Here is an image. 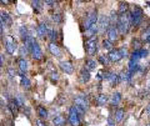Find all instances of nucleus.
<instances>
[{
  "mask_svg": "<svg viewBox=\"0 0 150 126\" xmlns=\"http://www.w3.org/2000/svg\"><path fill=\"white\" fill-rule=\"evenodd\" d=\"M130 26H131V21H130V13L121 14V15H119L118 23H116V27H118L119 34H121V35L128 34L129 30H130Z\"/></svg>",
  "mask_w": 150,
  "mask_h": 126,
  "instance_id": "nucleus-1",
  "label": "nucleus"
},
{
  "mask_svg": "<svg viewBox=\"0 0 150 126\" xmlns=\"http://www.w3.org/2000/svg\"><path fill=\"white\" fill-rule=\"evenodd\" d=\"M144 20V13H143V9L138 6V5H135L134 9H133V11L130 13V21H131V26H134V27H139L140 24L143 23Z\"/></svg>",
  "mask_w": 150,
  "mask_h": 126,
  "instance_id": "nucleus-2",
  "label": "nucleus"
},
{
  "mask_svg": "<svg viewBox=\"0 0 150 126\" xmlns=\"http://www.w3.org/2000/svg\"><path fill=\"white\" fill-rule=\"evenodd\" d=\"M85 51L89 56H94L98 53V38L93 36V38L88 39L85 41Z\"/></svg>",
  "mask_w": 150,
  "mask_h": 126,
  "instance_id": "nucleus-3",
  "label": "nucleus"
},
{
  "mask_svg": "<svg viewBox=\"0 0 150 126\" xmlns=\"http://www.w3.org/2000/svg\"><path fill=\"white\" fill-rule=\"evenodd\" d=\"M96 25H98V32H99V34H105V32L108 31V29H109V26H110L109 16L105 15V14L100 15L99 19H98Z\"/></svg>",
  "mask_w": 150,
  "mask_h": 126,
  "instance_id": "nucleus-4",
  "label": "nucleus"
},
{
  "mask_svg": "<svg viewBox=\"0 0 150 126\" xmlns=\"http://www.w3.org/2000/svg\"><path fill=\"white\" fill-rule=\"evenodd\" d=\"M68 121L71 126H79L80 125V115L78 114L75 106H70L69 109V115H68Z\"/></svg>",
  "mask_w": 150,
  "mask_h": 126,
  "instance_id": "nucleus-5",
  "label": "nucleus"
},
{
  "mask_svg": "<svg viewBox=\"0 0 150 126\" xmlns=\"http://www.w3.org/2000/svg\"><path fill=\"white\" fill-rule=\"evenodd\" d=\"M96 23H98V10L96 9H93V10L86 15V19L84 21V29L88 30L89 27L95 25Z\"/></svg>",
  "mask_w": 150,
  "mask_h": 126,
  "instance_id": "nucleus-6",
  "label": "nucleus"
},
{
  "mask_svg": "<svg viewBox=\"0 0 150 126\" xmlns=\"http://www.w3.org/2000/svg\"><path fill=\"white\" fill-rule=\"evenodd\" d=\"M74 106L76 107V109H80L83 110L84 113L89 109V101L86 100V97L84 96V95H78V96H75V99H74Z\"/></svg>",
  "mask_w": 150,
  "mask_h": 126,
  "instance_id": "nucleus-7",
  "label": "nucleus"
},
{
  "mask_svg": "<svg viewBox=\"0 0 150 126\" xmlns=\"http://www.w3.org/2000/svg\"><path fill=\"white\" fill-rule=\"evenodd\" d=\"M4 46H5V50L8 54H14L18 49V45H16V40L13 38L11 35H8V38L4 41Z\"/></svg>",
  "mask_w": 150,
  "mask_h": 126,
  "instance_id": "nucleus-8",
  "label": "nucleus"
},
{
  "mask_svg": "<svg viewBox=\"0 0 150 126\" xmlns=\"http://www.w3.org/2000/svg\"><path fill=\"white\" fill-rule=\"evenodd\" d=\"M149 54V50L146 49H139V50H135L131 53V56H130V61H134V63H139L140 59H144L146 58Z\"/></svg>",
  "mask_w": 150,
  "mask_h": 126,
  "instance_id": "nucleus-9",
  "label": "nucleus"
},
{
  "mask_svg": "<svg viewBox=\"0 0 150 126\" xmlns=\"http://www.w3.org/2000/svg\"><path fill=\"white\" fill-rule=\"evenodd\" d=\"M36 32H38V36H39L40 39H45L46 36H48V32H49V25L44 21L39 23V25L36 26Z\"/></svg>",
  "mask_w": 150,
  "mask_h": 126,
  "instance_id": "nucleus-10",
  "label": "nucleus"
},
{
  "mask_svg": "<svg viewBox=\"0 0 150 126\" xmlns=\"http://www.w3.org/2000/svg\"><path fill=\"white\" fill-rule=\"evenodd\" d=\"M106 35H108V40L111 41V43H114L119 39V31H118V27L116 25H110L109 29L106 31Z\"/></svg>",
  "mask_w": 150,
  "mask_h": 126,
  "instance_id": "nucleus-11",
  "label": "nucleus"
},
{
  "mask_svg": "<svg viewBox=\"0 0 150 126\" xmlns=\"http://www.w3.org/2000/svg\"><path fill=\"white\" fill-rule=\"evenodd\" d=\"M30 55H31L33 59L36 60V61H39V60L43 59V51H41L40 46H39V44H38L36 41L34 43V45H33V48L30 50Z\"/></svg>",
  "mask_w": 150,
  "mask_h": 126,
  "instance_id": "nucleus-12",
  "label": "nucleus"
},
{
  "mask_svg": "<svg viewBox=\"0 0 150 126\" xmlns=\"http://www.w3.org/2000/svg\"><path fill=\"white\" fill-rule=\"evenodd\" d=\"M16 64H18V68H19V71H20L21 76H24L25 74L28 73V69H29V64H28L26 59H24V58H19V59H18V61H16Z\"/></svg>",
  "mask_w": 150,
  "mask_h": 126,
  "instance_id": "nucleus-13",
  "label": "nucleus"
},
{
  "mask_svg": "<svg viewBox=\"0 0 150 126\" xmlns=\"http://www.w3.org/2000/svg\"><path fill=\"white\" fill-rule=\"evenodd\" d=\"M0 20H1L3 26H8L9 27V26H11V24H13L10 14H9L8 11H5V10L0 11Z\"/></svg>",
  "mask_w": 150,
  "mask_h": 126,
  "instance_id": "nucleus-14",
  "label": "nucleus"
},
{
  "mask_svg": "<svg viewBox=\"0 0 150 126\" xmlns=\"http://www.w3.org/2000/svg\"><path fill=\"white\" fill-rule=\"evenodd\" d=\"M108 58H109L110 61L112 63H118L120 61L121 59V54H120V50L119 49H112L111 51H109V54H108Z\"/></svg>",
  "mask_w": 150,
  "mask_h": 126,
  "instance_id": "nucleus-15",
  "label": "nucleus"
},
{
  "mask_svg": "<svg viewBox=\"0 0 150 126\" xmlns=\"http://www.w3.org/2000/svg\"><path fill=\"white\" fill-rule=\"evenodd\" d=\"M59 65H60V69H62L65 74H73L74 73V65L70 61H64L63 60V61L59 63Z\"/></svg>",
  "mask_w": 150,
  "mask_h": 126,
  "instance_id": "nucleus-16",
  "label": "nucleus"
},
{
  "mask_svg": "<svg viewBox=\"0 0 150 126\" xmlns=\"http://www.w3.org/2000/svg\"><path fill=\"white\" fill-rule=\"evenodd\" d=\"M48 48H49V51L51 53V55H54V56H56V58L62 56V50H60V48L55 43H49Z\"/></svg>",
  "mask_w": 150,
  "mask_h": 126,
  "instance_id": "nucleus-17",
  "label": "nucleus"
},
{
  "mask_svg": "<svg viewBox=\"0 0 150 126\" xmlns=\"http://www.w3.org/2000/svg\"><path fill=\"white\" fill-rule=\"evenodd\" d=\"M80 81L81 82H88L89 80H90V71H89L88 69L85 68H81L80 69Z\"/></svg>",
  "mask_w": 150,
  "mask_h": 126,
  "instance_id": "nucleus-18",
  "label": "nucleus"
},
{
  "mask_svg": "<svg viewBox=\"0 0 150 126\" xmlns=\"http://www.w3.org/2000/svg\"><path fill=\"white\" fill-rule=\"evenodd\" d=\"M36 113H38V115H39L40 119H45V120H46V119L49 118L48 110H46L44 106H41V105H38V106H36Z\"/></svg>",
  "mask_w": 150,
  "mask_h": 126,
  "instance_id": "nucleus-19",
  "label": "nucleus"
},
{
  "mask_svg": "<svg viewBox=\"0 0 150 126\" xmlns=\"http://www.w3.org/2000/svg\"><path fill=\"white\" fill-rule=\"evenodd\" d=\"M8 107H9V110H10V113L15 116L18 113H19V105L16 104V101L14 100V99H11V100H9V105H8Z\"/></svg>",
  "mask_w": 150,
  "mask_h": 126,
  "instance_id": "nucleus-20",
  "label": "nucleus"
},
{
  "mask_svg": "<svg viewBox=\"0 0 150 126\" xmlns=\"http://www.w3.org/2000/svg\"><path fill=\"white\" fill-rule=\"evenodd\" d=\"M53 124L54 126H65L67 125V119L63 115H56L53 119Z\"/></svg>",
  "mask_w": 150,
  "mask_h": 126,
  "instance_id": "nucleus-21",
  "label": "nucleus"
},
{
  "mask_svg": "<svg viewBox=\"0 0 150 126\" xmlns=\"http://www.w3.org/2000/svg\"><path fill=\"white\" fill-rule=\"evenodd\" d=\"M120 101H121V94L120 92H114L110 97V105L116 106V105L120 104Z\"/></svg>",
  "mask_w": 150,
  "mask_h": 126,
  "instance_id": "nucleus-22",
  "label": "nucleus"
},
{
  "mask_svg": "<svg viewBox=\"0 0 150 126\" xmlns=\"http://www.w3.org/2000/svg\"><path fill=\"white\" fill-rule=\"evenodd\" d=\"M109 82H110V85L111 86H116L120 82V80H119V74H116V73H114V71H111V74H110V76H109Z\"/></svg>",
  "mask_w": 150,
  "mask_h": 126,
  "instance_id": "nucleus-23",
  "label": "nucleus"
},
{
  "mask_svg": "<svg viewBox=\"0 0 150 126\" xmlns=\"http://www.w3.org/2000/svg\"><path fill=\"white\" fill-rule=\"evenodd\" d=\"M124 115H125V110L123 107H119V109H116L115 114H114V120L116 122H120V121L124 119Z\"/></svg>",
  "mask_w": 150,
  "mask_h": 126,
  "instance_id": "nucleus-24",
  "label": "nucleus"
},
{
  "mask_svg": "<svg viewBox=\"0 0 150 126\" xmlns=\"http://www.w3.org/2000/svg\"><path fill=\"white\" fill-rule=\"evenodd\" d=\"M108 95L106 94H99L98 95V97H96V105L98 106H104V105H106V102H108Z\"/></svg>",
  "mask_w": 150,
  "mask_h": 126,
  "instance_id": "nucleus-25",
  "label": "nucleus"
},
{
  "mask_svg": "<svg viewBox=\"0 0 150 126\" xmlns=\"http://www.w3.org/2000/svg\"><path fill=\"white\" fill-rule=\"evenodd\" d=\"M96 34H98V25H96V24L93 25V26H90L88 30H85V35H86L88 39L93 38V36H96Z\"/></svg>",
  "mask_w": 150,
  "mask_h": 126,
  "instance_id": "nucleus-26",
  "label": "nucleus"
},
{
  "mask_svg": "<svg viewBox=\"0 0 150 126\" xmlns=\"http://www.w3.org/2000/svg\"><path fill=\"white\" fill-rule=\"evenodd\" d=\"M96 66H98V61H96L95 59L89 58L86 61H85V69H88L89 71H90V70H95Z\"/></svg>",
  "mask_w": 150,
  "mask_h": 126,
  "instance_id": "nucleus-27",
  "label": "nucleus"
},
{
  "mask_svg": "<svg viewBox=\"0 0 150 126\" xmlns=\"http://www.w3.org/2000/svg\"><path fill=\"white\" fill-rule=\"evenodd\" d=\"M20 85L21 87L24 89V90H30V87H31V82L29 80V77L28 76H21V80H20Z\"/></svg>",
  "mask_w": 150,
  "mask_h": 126,
  "instance_id": "nucleus-28",
  "label": "nucleus"
},
{
  "mask_svg": "<svg viewBox=\"0 0 150 126\" xmlns=\"http://www.w3.org/2000/svg\"><path fill=\"white\" fill-rule=\"evenodd\" d=\"M131 76L130 74H129V71L128 70H123L120 74H119V80L120 81H125V82H129L130 80H131Z\"/></svg>",
  "mask_w": 150,
  "mask_h": 126,
  "instance_id": "nucleus-29",
  "label": "nucleus"
},
{
  "mask_svg": "<svg viewBox=\"0 0 150 126\" xmlns=\"http://www.w3.org/2000/svg\"><path fill=\"white\" fill-rule=\"evenodd\" d=\"M19 32H20V38H21L23 41H25V40L30 36V35H29V32H28V27H26L25 25L20 26V29H19Z\"/></svg>",
  "mask_w": 150,
  "mask_h": 126,
  "instance_id": "nucleus-30",
  "label": "nucleus"
},
{
  "mask_svg": "<svg viewBox=\"0 0 150 126\" xmlns=\"http://www.w3.org/2000/svg\"><path fill=\"white\" fill-rule=\"evenodd\" d=\"M142 40L144 41V43H150V25H148L146 27H145V30L143 31Z\"/></svg>",
  "mask_w": 150,
  "mask_h": 126,
  "instance_id": "nucleus-31",
  "label": "nucleus"
},
{
  "mask_svg": "<svg viewBox=\"0 0 150 126\" xmlns=\"http://www.w3.org/2000/svg\"><path fill=\"white\" fill-rule=\"evenodd\" d=\"M98 61H99L104 68H106L108 65L110 64V60L108 58V55H99V56H98Z\"/></svg>",
  "mask_w": 150,
  "mask_h": 126,
  "instance_id": "nucleus-32",
  "label": "nucleus"
},
{
  "mask_svg": "<svg viewBox=\"0 0 150 126\" xmlns=\"http://www.w3.org/2000/svg\"><path fill=\"white\" fill-rule=\"evenodd\" d=\"M128 10H129V4L121 1L119 4V10H118V13L121 15V14H126V13H128Z\"/></svg>",
  "mask_w": 150,
  "mask_h": 126,
  "instance_id": "nucleus-33",
  "label": "nucleus"
},
{
  "mask_svg": "<svg viewBox=\"0 0 150 126\" xmlns=\"http://www.w3.org/2000/svg\"><path fill=\"white\" fill-rule=\"evenodd\" d=\"M48 38H49V40H50V43H54V41L58 39V31H56L55 29H49Z\"/></svg>",
  "mask_w": 150,
  "mask_h": 126,
  "instance_id": "nucleus-34",
  "label": "nucleus"
},
{
  "mask_svg": "<svg viewBox=\"0 0 150 126\" xmlns=\"http://www.w3.org/2000/svg\"><path fill=\"white\" fill-rule=\"evenodd\" d=\"M14 100L16 101V104L19 105V107H21V106L25 105V99H24V96H23L21 94H16L15 97H14Z\"/></svg>",
  "mask_w": 150,
  "mask_h": 126,
  "instance_id": "nucleus-35",
  "label": "nucleus"
},
{
  "mask_svg": "<svg viewBox=\"0 0 150 126\" xmlns=\"http://www.w3.org/2000/svg\"><path fill=\"white\" fill-rule=\"evenodd\" d=\"M51 19H53V21L55 23V24H62L63 23V15L59 13H54L53 15H51Z\"/></svg>",
  "mask_w": 150,
  "mask_h": 126,
  "instance_id": "nucleus-36",
  "label": "nucleus"
},
{
  "mask_svg": "<svg viewBox=\"0 0 150 126\" xmlns=\"http://www.w3.org/2000/svg\"><path fill=\"white\" fill-rule=\"evenodd\" d=\"M131 48L134 49V51L142 49V40H139V39H133V40H131Z\"/></svg>",
  "mask_w": 150,
  "mask_h": 126,
  "instance_id": "nucleus-37",
  "label": "nucleus"
},
{
  "mask_svg": "<svg viewBox=\"0 0 150 126\" xmlns=\"http://www.w3.org/2000/svg\"><path fill=\"white\" fill-rule=\"evenodd\" d=\"M101 45H103V48H104L105 50H109V51H111L112 49H114V48H112V43H111V41H109L108 39H104V40H103Z\"/></svg>",
  "mask_w": 150,
  "mask_h": 126,
  "instance_id": "nucleus-38",
  "label": "nucleus"
},
{
  "mask_svg": "<svg viewBox=\"0 0 150 126\" xmlns=\"http://www.w3.org/2000/svg\"><path fill=\"white\" fill-rule=\"evenodd\" d=\"M41 1H31V6H33V9L36 11V13H40V10H41V8H43V5H41Z\"/></svg>",
  "mask_w": 150,
  "mask_h": 126,
  "instance_id": "nucleus-39",
  "label": "nucleus"
},
{
  "mask_svg": "<svg viewBox=\"0 0 150 126\" xmlns=\"http://www.w3.org/2000/svg\"><path fill=\"white\" fill-rule=\"evenodd\" d=\"M19 53H20V58H24V55L29 54V51H28V49L25 48L24 45H21L20 46V50H19Z\"/></svg>",
  "mask_w": 150,
  "mask_h": 126,
  "instance_id": "nucleus-40",
  "label": "nucleus"
},
{
  "mask_svg": "<svg viewBox=\"0 0 150 126\" xmlns=\"http://www.w3.org/2000/svg\"><path fill=\"white\" fill-rule=\"evenodd\" d=\"M6 73H8V75L10 76V77H14V76H16V71H15V69H14V68H8Z\"/></svg>",
  "mask_w": 150,
  "mask_h": 126,
  "instance_id": "nucleus-41",
  "label": "nucleus"
},
{
  "mask_svg": "<svg viewBox=\"0 0 150 126\" xmlns=\"http://www.w3.org/2000/svg\"><path fill=\"white\" fill-rule=\"evenodd\" d=\"M59 80V74L54 71V73H51V81H58Z\"/></svg>",
  "mask_w": 150,
  "mask_h": 126,
  "instance_id": "nucleus-42",
  "label": "nucleus"
},
{
  "mask_svg": "<svg viewBox=\"0 0 150 126\" xmlns=\"http://www.w3.org/2000/svg\"><path fill=\"white\" fill-rule=\"evenodd\" d=\"M120 54H121V58H125V56H128V51H126L125 48H120Z\"/></svg>",
  "mask_w": 150,
  "mask_h": 126,
  "instance_id": "nucleus-43",
  "label": "nucleus"
},
{
  "mask_svg": "<svg viewBox=\"0 0 150 126\" xmlns=\"http://www.w3.org/2000/svg\"><path fill=\"white\" fill-rule=\"evenodd\" d=\"M35 124H36V126H48V125H46L45 122H43V121L39 120V119H38V120L35 121Z\"/></svg>",
  "mask_w": 150,
  "mask_h": 126,
  "instance_id": "nucleus-44",
  "label": "nucleus"
},
{
  "mask_svg": "<svg viewBox=\"0 0 150 126\" xmlns=\"http://www.w3.org/2000/svg\"><path fill=\"white\" fill-rule=\"evenodd\" d=\"M43 4H44V5H49V6H54V5H55V4H56V3H55V1H48V0H46V1H44Z\"/></svg>",
  "mask_w": 150,
  "mask_h": 126,
  "instance_id": "nucleus-45",
  "label": "nucleus"
},
{
  "mask_svg": "<svg viewBox=\"0 0 150 126\" xmlns=\"http://www.w3.org/2000/svg\"><path fill=\"white\" fill-rule=\"evenodd\" d=\"M145 113H146V115H148L149 118H150V104L146 106V109H145Z\"/></svg>",
  "mask_w": 150,
  "mask_h": 126,
  "instance_id": "nucleus-46",
  "label": "nucleus"
},
{
  "mask_svg": "<svg viewBox=\"0 0 150 126\" xmlns=\"http://www.w3.org/2000/svg\"><path fill=\"white\" fill-rule=\"evenodd\" d=\"M3 24H1V20H0V38H1V35H3Z\"/></svg>",
  "mask_w": 150,
  "mask_h": 126,
  "instance_id": "nucleus-47",
  "label": "nucleus"
},
{
  "mask_svg": "<svg viewBox=\"0 0 150 126\" xmlns=\"http://www.w3.org/2000/svg\"><path fill=\"white\" fill-rule=\"evenodd\" d=\"M3 64H4V59H3V56H1V55H0V70H1Z\"/></svg>",
  "mask_w": 150,
  "mask_h": 126,
  "instance_id": "nucleus-48",
  "label": "nucleus"
},
{
  "mask_svg": "<svg viewBox=\"0 0 150 126\" xmlns=\"http://www.w3.org/2000/svg\"><path fill=\"white\" fill-rule=\"evenodd\" d=\"M109 126H115V122L111 119H109Z\"/></svg>",
  "mask_w": 150,
  "mask_h": 126,
  "instance_id": "nucleus-49",
  "label": "nucleus"
},
{
  "mask_svg": "<svg viewBox=\"0 0 150 126\" xmlns=\"http://www.w3.org/2000/svg\"><path fill=\"white\" fill-rule=\"evenodd\" d=\"M146 92H150V81L148 82V85H146Z\"/></svg>",
  "mask_w": 150,
  "mask_h": 126,
  "instance_id": "nucleus-50",
  "label": "nucleus"
},
{
  "mask_svg": "<svg viewBox=\"0 0 150 126\" xmlns=\"http://www.w3.org/2000/svg\"><path fill=\"white\" fill-rule=\"evenodd\" d=\"M146 126H150V121H149V122H148V125Z\"/></svg>",
  "mask_w": 150,
  "mask_h": 126,
  "instance_id": "nucleus-51",
  "label": "nucleus"
}]
</instances>
